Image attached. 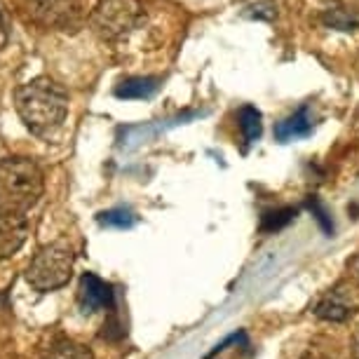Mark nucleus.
Returning a JSON list of instances; mask_svg holds the SVG:
<instances>
[{"label":"nucleus","instance_id":"f257e3e1","mask_svg":"<svg viewBox=\"0 0 359 359\" xmlns=\"http://www.w3.org/2000/svg\"><path fill=\"white\" fill-rule=\"evenodd\" d=\"M15 108L31 134L52 137L69 115V92L52 78H33L17 87Z\"/></svg>","mask_w":359,"mask_h":359},{"label":"nucleus","instance_id":"f03ea898","mask_svg":"<svg viewBox=\"0 0 359 359\" xmlns=\"http://www.w3.org/2000/svg\"><path fill=\"white\" fill-rule=\"evenodd\" d=\"M45 191V176L29 158L0 160V209L26 214L38 205Z\"/></svg>","mask_w":359,"mask_h":359},{"label":"nucleus","instance_id":"7ed1b4c3","mask_svg":"<svg viewBox=\"0 0 359 359\" xmlns=\"http://www.w3.org/2000/svg\"><path fill=\"white\" fill-rule=\"evenodd\" d=\"M73 275V249L64 242H54L38 249L29 268H26V282L40 294L62 289L69 284Z\"/></svg>","mask_w":359,"mask_h":359},{"label":"nucleus","instance_id":"20e7f679","mask_svg":"<svg viewBox=\"0 0 359 359\" xmlns=\"http://www.w3.org/2000/svg\"><path fill=\"white\" fill-rule=\"evenodd\" d=\"M144 19L139 0H101L92 10L90 24L104 40H118L127 36Z\"/></svg>","mask_w":359,"mask_h":359},{"label":"nucleus","instance_id":"39448f33","mask_svg":"<svg viewBox=\"0 0 359 359\" xmlns=\"http://www.w3.org/2000/svg\"><path fill=\"white\" fill-rule=\"evenodd\" d=\"M78 306L85 315L99 313V310H115V291L101 277L85 273L78 287Z\"/></svg>","mask_w":359,"mask_h":359},{"label":"nucleus","instance_id":"423d86ee","mask_svg":"<svg viewBox=\"0 0 359 359\" xmlns=\"http://www.w3.org/2000/svg\"><path fill=\"white\" fill-rule=\"evenodd\" d=\"M359 308V298L348 284H338L327 291L315 306V315L324 322H345Z\"/></svg>","mask_w":359,"mask_h":359},{"label":"nucleus","instance_id":"0eeeda50","mask_svg":"<svg viewBox=\"0 0 359 359\" xmlns=\"http://www.w3.org/2000/svg\"><path fill=\"white\" fill-rule=\"evenodd\" d=\"M26 235H29L26 214L0 209V261L15 256L24 247Z\"/></svg>","mask_w":359,"mask_h":359},{"label":"nucleus","instance_id":"6e6552de","mask_svg":"<svg viewBox=\"0 0 359 359\" xmlns=\"http://www.w3.org/2000/svg\"><path fill=\"white\" fill-rule=\"evenodd\" d=\"M29 5L43 26H69L80 15V0H29Z\"/></svg>","mask_w":359,"mask_h":359},{"label":"nucleus","instance_id":"1a4fd4ad","mask_svg":"<svg viewBox=\"0 0 359 359\" xmlns=\"http://www.w3.org/2000/svg\"><path fill=\"white\" fill-rule=\"evenodd\" d=\"M315 127V118L310 113L308 106L298 108L294 115L284 118L280 125L275 127V137L277 141H296V139H306Z\"/></svg>","mask_w":359,"mask_h":359},{"label":"nucleus","instance_id":"9d476101","mask_svg":"<svg viewBox=\"0 0 359 359\" xmlns=\"http://www.w3.org/2000/svg\"><path fill=\"white\" fill-rule=\"evenodd\" d=\"M40 359H94V357L85 345L62 338V341H54L47 345V348L40 352Z\"/></svg>","mask_w":359,"mask_h":359},{"label":"nucleus","instance_id":"9b49d317","mask_svg":"<svg viewBox=\"0 0 359 359\" xmlns=\"http://www.w3.org/2000/svg\"><path fill=\"white\" fill-rule=\"evenodd\" d=\"M158 87H160L158 78H130L118 85L115 94L120 99H148L158 92Z\"/></svg>","mask_w":359,"mask_h":359},{"label":"nucleus","instance_id":"f8f14e48","mask_svg":"<svg viewBox=\"0 0 359 359\" xmlns=\"http://www.w3.org/2000/svg\"><path fill=\"white\" fill-rule=\"evenodd\" d=\"M324 26L338 31H355L359 29V12L352 8H331L322 15Z\"/></svg>","mask_w":359,"mask_h":359},{"label":"nucleus","instance_id":"ddd939ff","mask_svg":"<svg viewBox=\"0 0 359 359\" xmlns=\"http://www.w3.org/2000/svg\"><path fill=\"white\" fill-rule=\"evenodd\" d=\"M237 120H240V132H242V137H245V141L247 144H254L263 132L261 113L256 111L254 106H242L240 113H237Z\"/></svg>","mask_w":359,"mask_h":359},{"label":"nucleus","instance_id":"4468645a","mask_svg":"<svg viewBox=\"0 0 359 359\" xmlns=\"http://www.w3.org/2000/svg\"><path fill=\"white\" fill-rule=\"evenodd\" d=\"M296 216V209L284 207V209H273V212H266L261 216V230L263 233H277L284 226H289Z\"/></svg>","mask_w":359,"mask_h":359},{"label":"nucleus","instance_id":"2eb2a0df","mask_svg":"<svg viewBox=\"0 0 359 359\" xmlns=\"http://www.w3.org/2000/svg\"><path fill=\"white\" fill-rule=\"evenodd\" d=\"M99 223L106 228H132L137 223V216H134L130 209H108V212L99 214Z\"/></svg>","mask_w":359,"mask_h":359},{"label":"nucleus","instance_id":"dca6fc26","mask_svg":"<svg viewBox=\"0 0 359 359\" xmlns=\"http://www.w3.org/2000/svg\"><path fill=\"white\" fill-rule=\"evenodd\" d=\"M308 207H310V212H313V216L317 219V223L322 226V230L327 235H331L334 233V223H331V219H329V214H327V209H324L320 202H317L315 198L313 200H308Z\"/></svg>","mask_w":359,"mask_h":359},{"label":"nucleus","instance_id":"f3484780","mask_svg":"<svg viewBox=\"0 0 359 359\" xmlns=\"http://www.w3.org/2000/svg\"><path fill=\"white\" fill-rule=\"evenodd\" d=\"M303 359H334V357H329L327 352H320V350H313V348H310Z\"/></svg>","mask_w":359,"mask_h":359},{"label":"nucleus","instance_id":"a211bd4d","mask_svg":"<svg viewBox=\"0 0 359 359\" xmlns=\"http://www.w3.org/2000/svg\"><path fill=\"white\" fill-rule=\"evenodd\" d=\"M352 355H355V359H359V329L355 331V338H352Z\"/></svg>","mask_w":359,"mask_h":359},{"label":"nucleus","instance_id":"6ab92c4d","mask_svg":"<svg viewBox=\"0 0 359 359\" xmlns=\"http://www.w3.org/2000/svg\"><path fill=\"white\" fill-rule=\"evenodd\" d=\"M355 273H357V275H359V259H357V261H355Z\"/></svg>","mask_w":359,"mask_h":359}]
</instances>
